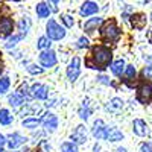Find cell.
<instances>
[{
	"label": "cell",
	"instance_id": "obj_31",
	"mask_svg": "<svg viewBox=\"0 0 152 152\" xmlns=\"http://www.w3.org/2000/svg\"><path fill=\"white\" fill-rule=\"evenodd\" d=\"M18 28H20V31H21V35L24 37V35H26V32H28V28H29V21H28L26 18L20 20V23H18Z\"/></svg>",
	"mask_w": 152,
	"mask_h": 152
},
{
	"label": "cell",
	"instance_id": "obj_4",
	"mask_svg": "<svg viewBox=\"0 0 152 152\" xmlns=\"http://www.w3.org/2000/svg\"><path fill=\"white\" fill-rule=\"evenodd\" d=\"M152 97V85L149 82H143L137 90V99L142 104H149V100Z\"/></svg>",
	"mask_w": 152,
	"mask_h": 152
},
{
	"label": "cell",
	"instance_id": "obj_10",
	"mask_svg": "<svg viewBox=\"0 0 152 152\" xmlns=\"http://www.w3.org/2000/svg\"><path fill=\"white\" fill-rule=\"evenodd\" d=\"M31 94L32 97L35 99H47V94H49V88L43 84H35L32 85L31 88Z\"/></svg>",
	"mask_w": 152,
	"mask_h": 152
},
{
	"label": "cell",
	"instance_id": "obj_35",
	"mask_svg": "<svg viewBox=\"0 0 152 152\" xmlns=\"http://www.w3.org/2000/svg\"><path fill=\"white\" fill-rule=\"evenodd\" d=\"M87 46H88V40H87L85 37H81L79 40H78V47L82 49V47H87Z\"/></svg>",
	"mask_w": 152,
	"mask_h": 152
},
{
	"label": "cell",
	"instance_id": "obj_25",
	"mask_svg": "<svg viewBox=\"0 0 152 152\" xmlns=\"http://www.w3.org/2000/svg\"><path fill=\"white\" fill-rule=\"evenodd\" d=\"M38 125H40L38 119H24L23 120V126L28 129H35V128H38Z\"/></svg>",
	"mask_w": 152,
	"mask_h": 152
},
{
	"label": "cell",
	"instance_id": "obj_29",
	"mask_svg": "<svg viewBox=\"0 0 152 152\" xmlns=\"http://www.w3.org/2000/svg\"><path fill=\"white\" fill-rule=\"evenodd\" d=\"M29 88H28V84H21L20 85V88H18V91H17V94L20 96V97H23V99H28L29 97Z\"/></svg>",
	"mask_w": 152,
	"mask_h": 152
},
{
	"label": "cell",
	"instance_id": "obj_17",
	"mask_svg": "<svg viewBox=\"0 0 152 152\" xmlns=\"http://www.w3.org/2000/svg\"><path fill=\"white\" fill-rule=\"evenodd\" d=\"M35 11H37V15L40 17V18H47V17L50 15V8H49V3H44V2L37 3Z\"/></svg>",
	"mask_w": 152,
	"mask_h": 152
},
{
	"label": "cell",
	"instance_id": "obj_28",
	"mask_svg": "<svg viewBox=\"0 0 152 152\" xmlns=\"http://www.w3.org/2000/svg\"><path fill=\"white\" fill-rule=\"evenodd\" d=\"M20 40H23V35H21V34H17V35H12V37L9 38V41L6 43V47H8V49H11L12 46H15V44H17V43L20 41Z\"/></svg>",
	"mask_w": 152,
	"mask_h": 152
},
{
	"label": "cell",
	"instance_id": "obj_15",
	"mask_svg": "<svg viewBox=\"0 0 152 152\" xmlns=\"http://www.w3.org/2000/svg\"><path fill=\"white\" fill-rule=\"evenodd\" d=\"M131 24L134 29H143L146 26V15L142 14V12H137V14H132L131 15Z\"/></svg>",
	"mask_w": 152,
	"mask_h": 152
},
{
	"label": "cell",
	"instance_id": "obj_2",
	"mask_svg": "<svg viewBox=\"0 0 152 152\" xmlns=\"http://www.w3.org/2000/svg\"><path fill=\"white\" fill-rule=\"evenodd\" d=\"M46 32H47V38H49V40H55V41H59V40H62V38L66 37L64 28H61L55 20H49L47 21Z\"/></svg>",
	"mask_w": 152,
	"mask_h": 152
},
{
	"label": "cell",
	"instance_id": "obj_13",
	"mask_svg": "<svg viewBox=\"0 0 152 152\" xmlns=\"http://www.w3.org/2000/svg\"><path fill=\"white\" fill-rule=\"evenodd\" d=\"M132 131L138 137H145L148 134V125H146V122L142 120V119H135L134 123H132Z\"/></svg>",
	"mask_w": 152,
	"mask_h": 152
},
{
	"label": "cell",
	"instance_id": "obj_9",
	"mask_svg": "<svg viewBox=\"0 0 152 152\" xmlns=\"http://www.w3.org/2000/svg\"><path fill=\"white\" fill-rule=\"evenodd\" d=\"M72 140L75 142V143H85L87 142V129H85V126H82V125H79V126H76V129L72 132ZM72 142V143H73Z\"/></svg>",
	"mask_w": 152,
	"mask_h": 152
},
{
	"label": "cell",
	"instance_id": "obj_38",
	"mask_svg": "<svg viewBox=\"0 0 152 152\" xmlns=\"http://www.w3.org/2000/svg\"><path fill=\"white\" fill-rule=\"evenodd\" d=\"M97 81H99V82H102V84H107V85H111V82L108 81V78H107V76H99V78H97Z\"/></svg>",
	"mask_w": 152,
	"mask_h": 152
},
{
	"label": "cell",
	"instance_id": "obj_23",
	"mask_svg": "<svg viewBox=\"0 0 152 152\" xmlns=\"http://www.w3.org/2000/svg\"><path fill=\"white\" fill-rule=\"evenodd\" d=\"M8 100H9V104L12 105V107H20V105H23V102H24V99L23 97H20L17 93H12L9 97H8Z\"/></svg>",
	"mask_w": 152,
	"mask_h": 152
},
{
	"label": "cell",
	"instance_id": "obj_19",
	"mask_svg": "<svg viewBox=\"0 0 152 152\" xmlns=\"http://www.w3.org/2000/svg\"><path fill=\"white\" fill-rule=\"evenodd\" d=\"M107 126L104 125L102 120H96L94 122V128H93V135L96 138H104V132H105Z\"/></svg>",
	"mask_w": 152,
	"mask_h": 152
},
{
	"label": "cell",
	"instance_id": "obj_6",
	"mask_svg": "<svg viewBox=\"0 0 152 152\" xmlns=\"http://www.w3.org/2000/svg\"><path fill=\"white\" fill-rule=\"evenodd\" d=\"M56 53L53 52V50H44V52H41L40 55V62H41V66L44 69H50V67H53L56 64Z\"/></svg>",
	"mask_w": 152,
	"mask_h": 152
},
{
	"label": "cell",
	"instance_id": "obj_34",
	"mask_svg": "<svg viewBox=\"0 0 152 152\" xmlns=\"http://www.w3.org/2000/svg\"><path fill=\"white\" fill-rule=\"evenodd\" d=\"M140 151H142V152H152V143H151V142L143 143V145L140 146Z\"/></svg>",
	"mask_w": 152,
	"mask_h": 152
},
{
	"label": "cell",
	"instance_id": "obj_20",
	"mask_svg": "<svg viewBox=\"0 0 152 152\" xmlns=\"http://www.w3.org/2000/svg\"><path fill=\"white\" fill-rule=\"evenodd\" d=\"M123 70H125V61H123V59H117V61H114L113 64H111V72H113V75L122 76Z\"/></svg>",
	"mask_w": 152,
	"mask_h": 152
},
{
	"label": "cell",
	"instance_id": "obj_8",
	"mask_svg": "<svg viewBox=\"0 0 152 152\" xmlns=\"http://www.w3.org/2000/svg\"><path fill=\"white\" fill-rule=\"evenodd\" d=\"M26 140H28L26 137H23V135L18 134V132H14V134H11V135L8 137L6 143H8V148H9V149H17V148L21 146L23 143H26Z\"/></svg>",
	"mask_w": 152,
	"mask_h": 152
},
{
	"label": "cell",
	"instance_id": "obj_5",
	"mask_svg": "<svg viewBox=\"0 0 152 152\" xmlns=\"http://www.w3.org/2000/svg\"><path fill=\"white\" fill-rule=\"evenodd\" d=\"M79 75H81V59L78 56H75L67 67V78L70 81H76L79 78Z\"/></svg>",
	"mask_w": 152,
	"mask_h": 152
},
{
	"label": "cell",
	"instance_id": "obj_16",
	"mask_svg": "<svg viewBox=\"0 0 152 152\" xmlns=\"http://www.w3.org/2000/svg\"><path fill=\"white\" fill-rule=\"evenodd\" d=\"M100 24H102V18L100 17H93V18H88L85 23H84V29L87 34H93Z\"/></svg>",
	"mask_w": 152,
	"mask_h": 152
},
{
	"label": "cell",
	"instance_id": "obj_42",
	"mask_svg": "<svg viewBox=\"0 0 152 152\" xmlns=\"http://www.w3.org/2000/svg\"><path fill=\"white\" fill-rule=\"evenodd\" d=\"M0 152H3V151H2V149H0Z\"/></svg>",
	"mask_w": 152,
	"mask_h": 152
},
{
	"label": "cell",
	"instance_id": "obj_1",
	"mask_svg": "<svg viewBox=\"0 0 152 152\" xmlns=\"http://www.w3.org/2000/svg\"><path fill=\"white\" fill-rule=\"evenodd\" d=\"M111 50L105 46H99V47H94L93 49V59H94V67L99 69V70H104L110 62H111Z\"/></svg>",
	"mask_w": 152,
	"mask_h": 152
},
{
	"label": "cell",
	"instance_id": "obj_39",
	"mask_svg": "<svg viewBox=\"0 0 152 152\" xmlns=\"http://www.w3.org/2000/svg\"><path fill=\"white\" fill-rule=\"evenodd\" d=\"M5 143H6V137L0 134V149H2V146H3Z\"/></svg>",
	"mask_w": 152,
	"mask_h": 152
},
{
	"label": "cell",
	"instance_id": "obj_27",
	"mask_svg": "<svg viewBox=\"0 0 152 152\" xmlns=\"http://www.w3.org/2000/svg\"><path fill=\"white\" fill-rule=\"evenodd\" d=\"M9 79L8 78H0V94H5L8 90H9Z\"/></svg>",
	"mask_w": 152,
	"mask_h": 152
},
{
	"label": "cell",
	"instance_id": "obj_21",
	"mask_svg": "<svg viewBox=\"0 0 152 152\" xmlns=\"http://www.w3.org/2000/svg\"><path fill=\"white\" fill-rule=\"evenodd\" d=\"M91 114V108H90V104H88V100H84L82 107L79 108V117L82 120H88V117H90Z\"/></svg>",
	"mask_w": 152,
	"mask_h": 152
},
{
	"label": "cell",
	"instance_id": "obj_24",
	"mask_svg": "<svg viewBox=\"0 0 152 152\" xmlns=\"http://www.w3.org/2000/svg\"><path fill=\"white\" fill-rule=\"evenodd\" d=\"M37 47L40 49V50H49V47H50V40L47 37H40L38 38V43H37Z\"/></svg>",
	"mask_w": 152,
	"mask_h": 152
},
{
	"label": "cell",
	"instance_id": "obj_11",
	"mask_svg": "<svg viewBox=\"0 0 152 152\" xmlns=\"http://www.w3.org/2000/svg\"><path fill=\"white\" fill-rule=\"evenodd\" d=\"M12 29H14V23H12L11 18H8V17L0 18V38L8 37L12 32Z\"/></svg>",
	"mask_w": 152,
	"mask_h": 152
},
{
	"label": "cell",
	"instance_id": "obj_30",
	"mask_svg": "<svg viewBox=\"0 0 152 152\" xmlns=\"http://www.w3.org/2000/svg\"><path fill=\"white\" fill-rule=\"evenodd\" d=\"M61 20H62V23H64L67 28H73V24H75V20H73V17H70L69 14H64V15H61Z\"/></svg>",
	"mask_w": 152,
	"mask_h": 152
},
{
	"label": "cell",
	"instance_id": "obj_26",
	"mask_svg": "<svg viewBox=\"0 0 152 152\" xmlns=\"http://www.w3.org/2000/svg\"><path fill=\"white\" fill-rule=\"evenodd\" d=\"M61 151L62 152H78V148H76V145L72 143V142H66V143L61 145Z\"/></svg>",
	"mask_w": 152,
	"mask_h": 152
},
{
	"label": "cell",
	"instance_id": "obj_41",
	"mask_svg": "<svg viewBox=\"0 0 152 152\" xmlns=\"http://www.w3.org/2000/svg\"><path fill=\"white\" fill-rule=\"evenodd\" d=\"M99 149H100V148H99V145H96V146H94V152H99Z\"/></svg>",
	"mask_w": 152,
	"mask_h": 152
},
{
	"label": "cell",
	"instance_id": "obj_33",
	"mask_svg": "<svg viewBox=\"0 0 152 152\" xmlns=\"http://www.w3.org/2000/svg\"><path fill=\"white\" fill-rule=\"evenodd\" d=\"M28 72H29L31 75H41V73H43V69H41V67H37L35 64H31V66L28 67Z\"/></svg>",
	"mask_w": 152,
	"mask_h": 152
},
{
	"label": "cell",
	"instance_id": "obj_14",
	"mask_svg": "<svg viewBox=\"0 0 152 152\" xmlns=\"http://www.w3.org/2000/svg\"><path fill=\"white\" fill-rule=\"evenodd\" d=\"M97 11H99L97 3H94V2H85V3H82V6H81V9H79V14H81L82 17H87V15L96 14Z\"/></svg>",
	"mask_w": 152,
	"mask_h": 152
},
{
	"label": "cell",
	"instance_id": "obj_37",
	"mask_svg": "<svg viewBox=\"0 0 152 152\" xmlns=\"http://www.w3.org/2000/svg\"><path fill=\"white\" fill-rule=\"evenodd\" d=\"M41 149H43V152H49V151H50V145H49L46 140H43V142H41Z\"/></svg>",
	"mask_w": 152,
	"mask_h": 152
},
{
	"label": "cell",
	"instance_id": "obj_12",
	"mask_svg": "<svg viewBox=\"0 0 152 152\" xmlns=\"http://www.w3.org/2000/svg\"><path fill=\"white\" fill-rule=\"evenodd\" d=\"M104 138L108 142H119L123 138V134L117 129V128H105V132H104Z\"/></svg>",
	"mask_w": 152,
	"mask_h": 152
},
{
	"label": "cell",
	"instance_id": "obj_7",
	"mask_svg": "<svg viewBox=\"0 0 152 152\" xmlns=\"http://www.w3.org/2000/svg\"><path fill=\"white\" fill-rule=\"evenodd\" d=\"M41 123H43V126L46 128V131L53 132V131L58 128V117L55 116L53 113H47V114H44Z\"/></svg>",
	"mask_w": 152,
	"mask_h": 152
},
{
	"label": "cell",
	"instance_id": "obj_18",
	"mask_svg": "<svg viewBox=\"0 0 152 152\" xmlns=\"http://www.w3.org/2000/svg\"><path fill=\"white\" fill-rule=\"evenodd\" d=\"M122 107H123V100H122L120 97H114V99H111L110 102H108L107 110L111 111V113H116V111L122 110Z\"/></svg>",
	"mask_w": 152,
	"mask_h": 152
},
{
	"label": "cell",
	"instance_id": "obj_3",
	"mask_svg": "<svg viewBox=\"0 0 152 152\" xmlns=\"http://www.w3.org/2000/svg\"><path fill=\"white\" fill-rule=\"evenodd\" d=\"M100 32H102V37L105 38V40H108V41H116L117 38L120 37V31H119V28L116 26L114 21L105 23V26L102 28Z\"/></svg>",
	"mask_w": 152,
	"mask_h": 152
},
{
	"label": "cell",
	"instance_id": "obj_40",
	"mask_svg": "<svg viewBox=\"0 0 152 152\" xmlns=\"http://www.w3.org/2000/svg\"><path fill=\"white\" fill-rule=\"evenodd\" d=\"M117 152H126V149H125V148H119Z\"/></svg>",
	"mask_w": 152,
	"mask_h": 152
},
{
	"label": "cell",
	"instance_id": "obj_22",
	"mask_svg": "<svg viewBox=\"0 0 152 152\" xmlns=\"http://www.w3.org/2000/svg\"><path fill=\"white\" fill-rule=\"evenodd\" d=\"M12 122V116L8 110H0V125H9Z\"/></svg>",
	"mask_w": 152,
	"mask_h": 152
},
{
	"label": "cell",
	"instance_id": "obj_32",
	"mask_svg": "<svg viewBox=\"0 0 152 152\" xmlns=\"http://www.w3.org/2000/svg\"><path fill=\"white\" fill-rule=\"evenodd\" d=\"M125 76L128 79H131V78H134L135 76V67L134 66H126V70H125Z\"/></svg>",
	"mask_w": 152,
	"mask_h": 152
},
{
	"label": "cell",
	"instance_id": "obj_36",
	"mask_svg": "<svg viewBox=\"0 0 152 152\" xmlns=\"http://www.w3.org/2000/svg\"><path fill=\"white\" fill-rule=\"evenodd\" d=\"M143 75L146 76V79H151V78H152V67H149V66L145 67V69H143Z\"/></svg>",
	"mask_w": 152,
	"mask_h": 152
}]
</instances>
